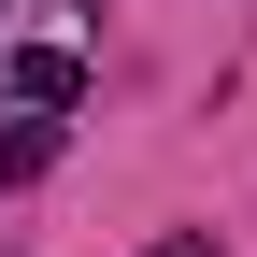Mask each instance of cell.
Wrapping results in <instances>:
<instances>
[{
  "label": "cell",
  "mask_w": 257,
  "mask_h": 257,
  "mask_svg": "<svg viewBox=\"0 0 257 257\" xmlns=\"http://www.w3.org/2000/svg\"><path fill=\"white\" fill-rule=\"evenodd\" d=\"M15 86H29V100H43V114H72V100H86V57H57V43H43V57H29V72H15Z\"/></svg>",
  "instance_id": "cell-1"
},
{
  "label": "cell",
  "mask_w": 257,
  "mask_h": 257,
  "mask_svg": "<svg viewBox=\"0 0 257 257\" xmlns=\"http://www.w3.org/2000/svg\"><path fill=\"white\" fill-rule=\"evenodd\" d=\"M43 157H57V114H29V128H0V186H29Z\"/></svg>",
  "instance_id": "cell-2"
},
{
  "label": "cell",
  "mask_w": 257,
  "mask_h": 257,
  "mask_svg": "<svg viewBox=\"0 0 257 257\" xmlns=\"http://www.w3.org/2000/svg\"><path fill=\"white\" fill-rule=\"evenodd\" d=\"M157 257H214V243H200V229H172V243H157Z\"/></svg>",
  "instance_id": "cell-3"
},
{
  "label": "cell",
  "mask_w": 257,
  "mask_h": 257,
  "mask_svg": "<svg viewBox=\"0 0 257 257\" xmlns=\"http://www.w3.org/2000/svg\"><path fill=\"white\" fill-rule=\"evenodd\" d=\"M0 15H15V0H0Z\"/></svg>",
  "instance_id": "cell-4"
}]
</instances>
